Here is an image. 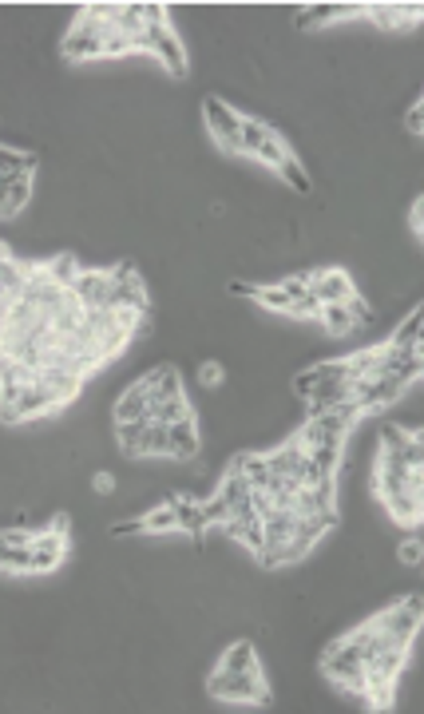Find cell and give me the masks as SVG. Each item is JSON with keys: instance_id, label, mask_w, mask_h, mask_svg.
I'll return each mask as SVG.
<instances>
[{"instance_id": "cell-1", "label": "cell", "mask_w": 424, "mask_h": 714, "mask_svg": "<svg viewBox=\"0 0 424 714\" xmlns=\"http://www.w3.org/2000/svg\"><path fill=\"white\" fill-rule=\"evenodd\" d=\"M60 52L72 64H88V60H104V20H96L88 8H79L76 20L64 28Z\"/></svg>"}, {"instance_id": "cell-2", "label": "cell", "mask_w": 424, "mask_h": 714, "mask_svg": "<svg viewBox=\"0 0 424 714\" xmlns=\"http://www.w3.org/2000/svg\"><path fill=\"white\" fill-rule=\"evenodd\" d=\"M420 596H401V599H389L381 611H373V623H377V631H385V635L397 643V647H412V639H417L420 631Z\"/></svg>"}, {"instance_id": "cell-3", "label": "cell", "mask_w": 424, "mask_h": 714, "mask_svg": "<svg viewBox=\"0 0 424 714\" xmlns=\"http://www.w3.org/2000/svg\"><path fill=\"white\" fill-rule=\"evenodd\" d=\"M203 124H207L210 139H215V144L226 151L230 159H238V124H242V116L218 92H210L203 99Z\"/></svg>"}, {"instance_id": "cell-4", "label": "cell", "mask_w": 424, "mask_h": 714, "mask_svg": "<svg viewBox=\"0 0 424 714\" xmlns=\"http://www.w3.org/2000/svg\"><path fill=\"white\" fill-rule=\"evenodd\" d=\"M306 278H309V294H314L321 306H337V301H349L357 294V283H353L349 270H341V266L306 270Z\"/></svg>"}, {"instance_id": "cell-5", "label": "cell", "mask_w": 424, "mask_h": 714, "mask_svg": "<svg viewBox=\"0 0 424 714\" xmlns=\"http://www.w3.org/2000/svg\"><path fill=\"white\" fill-rule=\"evenodd\" d=\"M111 283H115V278H111V266H99V270H92V266H84L76 274V283L68 286L76 294V301L84 310H104L107 306V298H111Z\"/></svg>"}, {"instance_id": "cell-6", "label": "cell", "mask_w": 424, "mask_h": 714, "mask_svg": "<svg viewBox=\"0 0 424 714\" xmlns=\"http://www.w3.org/2000/svg\"><path fill=\"white\" fill-rule=\"evenodd\" d=\"M167 437H171V457H167V460H179V465H187V460H195L198 452H203V437H198V417H187V421H175V425H167Z\"/></svg>"}, {"instance_id": "cell-7", "label": "cell", "mask_w": 424, "mask_h": 714, "mask_svg": "<svg viewBox=\"0 0 424 714\" xmlns=\"http://www.w3.org/2000/svg\"><path fill=\"white\" fill-rule=\"evenodd\" d=\"M135 381L147 389V397H151V401L187 397V394H183V374H179L175 366H155V369H147V374H139Z\"/></svg>"}, {"instance_id": "cell-8", "label": "cell", "mask_w": 424, "mask_h": 714, "mask_svg": "<svg viewBox=\"0 0 424 714\" xmlns=\"http://www.w3.org/2000/svg\"><path fill=\"white\" fill-rule=\"evenodd\" d=\"M215 663H218V667H226V671H246V675H254V671H262V651H258L254 639L238 635L235 643H226V647L218 651Z\"/></svg>"}, {"instance_id": "cell-9", "label": "cell", "mask_w": 424, "mask_h": 714, "mask_svg": "<svg viewBox=\"0 0 424 714\" xmlns=\"http://www.w3.org/2000/svg\"><path fill=\"white\" fill-rule=\"evenodd\" d=\"M147 405H151L147 389L139 385V381H131V385H124V389H119V397L111 401V421H143Z\"/></svg>"}, {"instance_id": "cell-10", "label": "cell", "mask_w": 424, "mask_h": 714, "mask_svg": "<svg viewBox=\"0 0 424 714\" xmlns=\"http://www.w3.org/2000/svg\"><path fill=\"white\" fill-rule=\"evenodd\" d=\"M270 132H274V124H266L262 116H242V124H238V159H254L258 147L270 139Z\"/></svg>"}, {"instance_id": "cell-11", "label": "cell", "mask_w": 424, "mask_h": 714, "mask_svg": "<svg viewBox=\"0 0 424 714\" xmlns=\"http://www.w3.org/2000/svg\"><path fill=\"white\" fill-rule=\"evenodd\" d=\"M36 167H40V151H20V147L0 144V175L5 179L36 175Z\"/></svg>"}, {"instance_id": "cell-12", "label": "cell", "mask_w": 424, "mask_h": 714, "mask_svg": "<svg viewBox=\"0 0 424 714\" xmlns=\"http://www.w3.org/2000/svg\"><path fill=\"white\" fill-rule=\"evenodd\" d=\"M139 520H143V536H179L171 496L159 500V505H151V508H143V516H139Z\"/></svg>"}, {"instance_id": "cell-13", "label": "cell", "mask_w": 424, "mask_h": 714, "mask_svg": "<svg viewBox=\"0 0 424 714\" xmlns=\"http://www.w3.org/2000/svg\"><path fill=\"white\" fill-rule=\"evenodd\" d=\"M278 175H281V183H286V190H294L298 199H309V195H314V179H309L306 163H301V159L294 155V151H290V155H286V163L278 167Z\"/></svg>"}, {"instance_id": "cell-14", "label": "cell", "mask_w": 424, "mask_h": 714, "mask_svg": "<svg viewBox=\"0 0 424 714\" xmlns=\"http://www.w3.org/2000/svg\"><path fill=\"white\" fill-rule=\"evenodd\" d=\"M147 417L159 421V425H175V421H187L195 417V405L187 397H171V401H151L147 405Z\"/></svg>"}, {"instance_id": "cell-15", "label": "cell", "mask_w": 424, "mask_h": 714, "mask_svg": "<svg viewBox=\"0 0 424 714\" xmlns=\"http://www.w3.org/2000/svg\"><path fill=\"white\" fill-rule=\"evenodd\" d=\"M286 155H290V139H286V132H278V127H274V132H270V139H266V144L258 147L254 163L270 167V171H274V175H278V167L286 163Z\"/></svg>"}, {"instance_id": "cell-16", "label": "cell", "mask_w": 424, "mask_h": 714, "mask_svg": "<svg viewBox=\"0 0 424 714\" xmlns=\"http://www.w3.org/2000/svg\"><path fill=\"white\" fill-rule=\"evenodd\" d=\"M424 310L420 306H412L405 318H401V326H397V334L389 338V346H397V349H405V346H420V334H424Z\"/></svg>"}, {"instance_id": "cell-17", "label": "cell", "mask_w": 424, "mask_h": 714, "mask_svg": "<svg viewBox=\"0 0 424 714\" xmlns=\"http://www.w3.org/2000/svg\"><path fill=\"white\" fill-rule=\"evenodd\" d=\"M254 301H258L262 310H270V314H290V298L281 294L278 283H262V286H254Z\"/></svg>"}, {"instance_id": "cell-18", "label": "cell", "mask_w": 424, "mask_h": 714, "mask_svg": "<svg viewBox=\"0 0 424 714\" xmlns=\"http://www.w3.org/2000/svg\"><path fill=\"white\" fill-rule=\"evenodd\" d=\"M392 560H397L401 568H417L420 560H424V544H420V536H405V540H401V544H397V556H392Z\"/></svg>"}, {"instance_id": "cell-19", "label": "cell", "mask_w": 424, "mask_h": 714, "mask_svg": "<svg viewBox=\"0 0 424 714\" xmlns=\"http://www.w3.org/2000/svg\"><path fill=\"white\" fill-rule=\"evenodd\" d=\"M198 505H203V516H207V528H210V524H226V520H230V505H226V500H222V496H218V488H215V492H210V496H207V500H198Z\"/></svg>"}, {"instance_id": "cell-20", "label": "cell", "mask_w": 424, "mask_h": 714, "mask_svg": "<svg viewBox=\"0 0 424 714\" xmlns=\"http://www.w3.org/2000/svg\"><path fill=\"white\" fill-rule=\"evenodd\" d=\"M278 286H281V294L290 298V306H294L298 298H306V294H309V278H306V270H301V274H281V278H278Z\"/></svg>"}, {"instance_id": "cell-21", "label": "cell", "mask_w": 424, "mask_h": 714, "mask_svg": "<svg viewBox=\"0 0 424 714\" xmlns=\"http://www.w3.org/2000/svg\"><path fill=\"white\" fill-rule=\"evenodd\" d=\"M405 132L420 144V135H424V107H420V99H417V104H412L409 112H405Z\"/></svg>"}, {"instance_id": "cell-22", "label": "cell", "mask_w": 424, "mask_h": 714, "mask_svg": "<svg viewBox=\"0 0 424 714\" xmlns=\"http://www.w3.org/2000/svg\"><path fill=\"white\" fill-rule=\"evenodd\" d=\"M409 227H412V238H424V199L412 195V207H409Z\"/></svg>"}]
</instances>
